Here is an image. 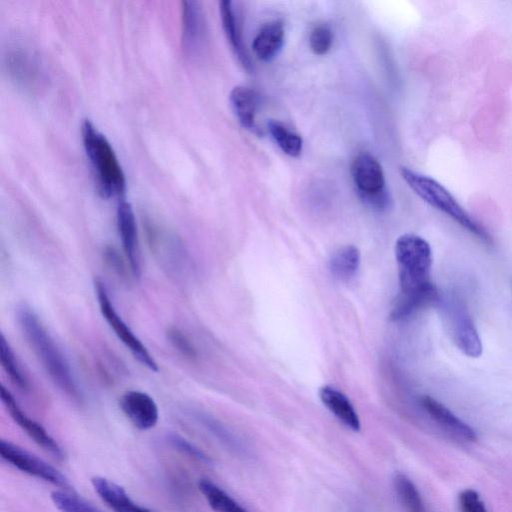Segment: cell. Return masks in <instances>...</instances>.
<instances>
[{
	"label": "cell",
	"mask_w": 512,
	"mask_h": 512,
	"mask_svg": "<svg viewBox=\"0 0 512 512\" xmlns=\"http://www.w3.org/2000/svg\"><path fill=\"white\" fill-rule=\"evenodd\" d=\"M436 306L454 345L468 357H480L483 352L482 341L463 300L454 293H448L440 296Z\"/></svg>",
	"instance_id": "5b68a950"
},
{
	"label": "cell",
	"mask_w": 512,
	"mask_h": 512,
	"mask_svg": "<svg viewBox=\"0 0 512 512\" xmlns=\"http://www.w3.org/2000/svg\"><path fill=\"white\" fill-rule=\"evenodd\" d=\"M166 441L172 448L191 459L203 463H210L211 461L209 456L205 454L199 447L177 433L167 434Z\"/></svg>",
	"instance_id": "4316f807"
},
{
	"label": "cell",
	"mask_w": 512,
	"mask_h": 512,
	"mask_svg": "<svg viewBox=\"0 0 512 512\" xmlns=\"http://www.w3.org/2000/svg\"><path fill=\"white\" fill-rule=\"evenodd\" d=\"M0 360L2 368L13 385L19 390L27 392L30 387L29 381L4 334L0 336Z\"/></svg>",
	"instance_id": "cb8c5ba5"
},
{
	"label": "cell",
	"mask_w": 512,
	"mask_h": 512,
	"mask_svg": "<svg viewBox=\"0 0 512 512\" xmlns=\"http://www.w3.org/2000/svg\"><path fill=\"white\" fill-rule=\"evenodd\" d=\"M103 256L106 264L116 273L119 277H126V265L119 254V251L113 246H106L103 251Z\"/></svg>",
	"instance_id": "4dcf8cb0"
},
{
	"label": "cell",
	"mask_w": 512,
	"mask_h": 512,
	"mask_svg": "<svg viewBox=\"0 0 512 512\" xmlns=\"http://www.w3.org/2000/svg\"><path fill=\"white\" fill-rule=\"evenodd\" d=\"M351 175L358 192L368 204L378 209L387 206L385 177L376 158L368 153L358 154L352 161Z\"/></svg>",
	"instance_id": "52a82bcc"
},
{
	"label": "cell",
	"mask_w": 512,
	"mask_h": 512,
	"mask_svg": "<svg viewBox=\"0 0 512 512\" xmlns=\"http://www.w3.org/2000/svg\"><path fill=\"white\" fill-rule=\"evenodd\" d=\"M167 339L172 347L183 357L194 361L198 357L196 347L190 338L177 327H170L166 332Z\"/></svg>",
	"instance_id": "83f0119b"
},
{
	"label": "cell",
	"mask_w": 512,
	"mask_h": 512,
	"mask_svg": "<svg viewBox=\"0 0 512 512\" xmlns=\"http://www.w3.org/2000/svg\"><path fill=\"white\" fill-rule=\"evenodd\" d=\"M400 174L410 189L430 206L443 212L469 233L490 243L487 231L459 204L451 192L434 178L400 167Z\"/></svg>",
	"instance_id": "277c9868"
},
{
	"label": "cell",
	"mask_w": 512,
	"mask_h": 512,
	"mask_svg": "<svg viewBox=\"0 0 512 512\" xmlns=\"http://www.w3.org/2000/svg\"><path fill=\"white\" fill-rule=\"evenodd\" d=\"M230 102L240 124L250 131H255L260 104L256 91L246 86H235L230 92Z\"/></svg>",
	"instance_id": "e0dca14e"
},
{
	"label": "cell",
	"mask_w": 512,
	"mask_h": 512,
	"mask_svg": "<svg viewBox=\"0 0 512 512\" xmlns=\"http://www.w3.org/2000/svg\"><path fill=\"white\" fill-rule=\"evenodd\" d=\"M219 10L225 35L240 62L248 68V56L243 45L241 29L233 2L228 0L220 1Z\"/></svg>",
	"instance_id": "ffe728a7"
},
{
	"label": "cell",
	"mask_w": 512,
	"mask_h": 512,
	"mask_svg": "<svg viewBox=\"0 0 512 512\" xmlns=\"http://www.w3.org/2000/svg\"><path fill=\"white\" fill-rule=\"evenodd\" d=\"M181 20L183 51L187 56L196 57L203 49L206 36L205 19L200 3L183 1Z\"/></svg>",
	"instance_id": "7c38bea8"
},
{
	"label": "cell",
	"mask_w": 512,
	"mask_h": 512,
	"mask_svg": "<svg viewBox=\"0 0 512 512\" xmlns=\"http://www.w3.org/2000/svg\"><path fill=\"white\" fill-rule=\"evenodd\" d=\"M119 404L125 416L139 430H149L158 422V406L155 400L143 391H126L121 396Z\"/></svg>",
	"instance_id": "4fadbf2b"
},
{
	"label": "cell",
	"mask_w": 512,
	"mask_h": 512,
	"mask_svg": "<svg viewBox=\"0 0 512 512\" xmlns=\"http://www.w3.org/2000/svg\"><path fill=\"white\" fill-rule=\"evenodd\" d=\"M6 57L9 74L18 84L29 87L35 83L37 62L28 50L16 46L8 51Z\"/></svg>",
	"instance_id": "d6986e66"
},
{
	"label": "cell",
	"mask_w": 512,
	"mask_h": 512,
	"mask_svg": "<svg viewBox=\"0 0 512 512\" xmlns=\"http://www.w3.org/2000/svg\"><path fill=\"white\" fill-rule=\"evenodd\" d=\"M284 35V27L280 21L264 24L252 43L255 55L264 62L274 59L283 46Z\"/></svg>",
	"instance_id": "ac0fdd59"
},
{
	"label": "cell",
	"mask_w": 512,
	"mask_h": 512,
	"mask_svg": "<svg viewBox=\"0 0 512 512\" xmlns=\"http://www.w3.org/2000/svg\"><path fill=\"white\" fill-rule=\"evenodd\" d=\"M267 126L272 138L285 154L292 157L300 155L303 141L297 133L276 120H270Z\"/></svg>",
	"instance_id": "d4e9b609"
},
{
	"label": "cell",
	"mask_w": 512,
	"mask_h": 512,
	"mask_svg": "<svg viewBox=\"0 0 512 512\" xmlns=\"http://www.w3.org/2000/svg\"><path fill=\"white\" fill-rule=\"evenodd\" d=\"M1 401L13 421L34 441L42 450L55 459L62 461L65 453L59 443L37 421L29 417L19 406L12 393L4 386L0 387Z\"/></svg>",
	"instance_id": "9c48e42d"
},
{
	"label": "cell",
	"mask_w": 512,
	"mask_h": 512,
	"mask_svg": "<svg viewBox=\"0 0 512 512\" xmlns=\"http://www.w3.org/2000/svg\"><path fill=\"white\" fill-rule=\"evenodd\" d=\"M198 489L214 512H247L238 502L213 481L202 478Z\"/></svg>",
	"instance_id": "7402d4cb"
},
{
	"label": "cell",
	"mask_w": 512,
	"mask_h": 512,
	"mask_svg": "<svg viewBox=\"0 0 512 512\" xmlns=\"http://www.w3.org/2000/svg\"><path fill=\"white\" fill-rule=\"evenodd\" d=\"M51 500L61 512H102L80 496L67 490L53 491Z\"/></svg>",
	"instance_id": "484cf974"
},
{
	"label": "cell",
	"mask_w": 512,
	"mask_h": 512,
	"mask_svg": "<svg viewBox=\"0 0 512 512\" xmlns=\"http://www.w3.org/2000/svg\"><path fill=\"white\" fill-rule=\"evenodd\" d=\"M319 398L342 424L355 432L360 430L358 414L344 393L335 387L325 385L319 389Z\"/></svg>",
	"instance_id": "2e32d148"
},
{
	"label": "cell",
	"mask_w": 512,
	"mask_h": 512,
	"mask_svg": "<svg viewBox=\"0 0 512 512\" xmlns=\"http://www.w3.org/2000/svg\"><path fill=\"white\" fill-rule=\"evenodd\" d=\"M360 259L358 248L347 245L332 254L329 260V269L338 280L349 281L357 274Z\"/></svg>",
	"instance_id": "44dd1931"
},
{
	"label": "cell",
	"mask_w": 512,
	"mask_h": 512,
	"mask_svg": "<svg viewBox=\"0 0 512 512\" xmlns=\"http://www.w3.org/2000/svg\"><path fill=\"white\" fill-rule=\"evenodd\" d=\"M17 321L21 331L52 382L67 397L82 402V392L71 366L31 306L21 303L17 309Z\"/></svg>",
	"instance_id": "7a4b0ae2"
},
{
	"label": "cell",
	"mask_w": 512,
	"mask_h": 512,
	"mask_svg": "<svg viewBox=\"0 0 512 512\" xmlns=\"http://www.w3.org/2000/svg\"><path fill=\"white\" fill-rule=\"evenodd\" d=\"M400 295L391 312L393 320H402L421 308L436 305L440 293L430 280L432 249L421 236L407 233L395 243Z\"/></svg>",
	"instance_id": "6da1fadb"
},
{
	"label": "cell",
	"mask_w": 512,
	"mask_h": 512,
	"mask_svg": "<svg viewBox=\"0 0 512 512\" xmlns=\"http://www.w3.org/2000/svg\"><path fill=\"white\" fill-rule=\"evenodd\" d=\"M397 497L406 512H428L423 499L412 480L402 473L393 478Z\"/></svg>",
	"instance_id": "603a6c76"
},
{
	"label": "cell",
	"mask_w": 512,
	"mask_h": 512,
	"mask_svg": "<svg viewBox=\"0 0 512 512\" xmlns=\"http://www.w3.org/2000/svg\"><path fill=\"white\" fill-rule=\"evenodd\" d=\"M81 138L102 194L122 196L126 189L125 174L108 139L89 119L81 123Z\"/></svg>",
	"instance_id": "3957f363"
},
{
	"label": "cell",
	"mask_w": 512,
	"mask_h": 512,
	"mask_svg": "<svg viewBox=\"0 0 512 512\" xmlns=\"http://www.w3.org/2000/svg\"><path fill=\"white\" fill-rule=\"evenodd\" d=\"M333 35L331 30L324 25L315 27L309 38L310 48L317 55L326 54L332 45Z\"/></svg>",
	"instance_id": "f1b7e54d"
},
{
	"label": "cell",
	"mask_w": 512,
	"mask_h": 512,
	"mask_svg": "<svg viewBox=\"0 0 512 512\" xmlns=\"http://www.w3.org/2000/svg\"><path fill=\"white\" fill-rule=\"evenodd\" d=\"M0 455L4 461L23 473L63 490L69 491L71 489L70 482L57 468L10 441L0 440Z\"/></svg>",
	"instance_id": "ba28073f"
},
{
	"label": "cell",
	"mask_w": 512,
	"mask_h": 512,
	"mask_svg": "<svg viewBox=\"0 0 512 512\" xmlns=\"http://www.w3.org/2000/svg\"><path fill=\"white\" fill-rule=\"evenodd\" d=\"M94 285L100 311L109 327L135 359L149 370L158 371L157 362L152 354L116 311L104 283L97 278Z\"/></svg>",
	"instance_id": "8992f818"
},
{
	"label": "cell",
	"mask_w": 512,
	"mask_h": 512,
	"mask_svg": "<svg viewBox=\"0 0 512 512\" xmlns=\"http://www.w3.org/2000/svg\"><path fill=\"white\" fill-rule=\"evenodd\" d=\"M148 239L151 251L168 273L181 276L187 272V252L174 235L167 234L156 227H150Z\"/></svg>",
	"instance_id": "30bf717a"
},
{
	"label": "cell",
	"mask_w": 512,
	"mask_h": 512,
	"mask_svg": "<svg viewBox=\"0 0 512 512\" xmlns=\"http://www.w3.org/2000/svg\"><path fill=\"white\" fill-rule=\"evenodd\" d=\"M420 405L445 432L463 441L473 442L477 440L476 431L436 399L424 395L420 398Z\"/></svg>",
	"instance_id": "5bb4252c"
},
{
	"label": "cell",
	"mask_w": 512,
	"mask_h": 512,
	"mask_svg": "<svg viewBox=\"0 0 512 512\" xmlns=\"http://www.w3.org/2000/svg\"><path fill=\"white\" fill-rule=\"evenodd\" d=\"M91 484L99 498L114 512H153L135 502L121 485L110 479L94 476Z\"/></svg>",
	"instance_id": "9a60e30c"
},
{
	"label": "cell",
	"mask_w": 512,
	"mask_h": 512,
	"mask_svg": "<svg viewBox=\"0 0 512 512\" xmlns=\"http://www.w3.org/2000/svg\"><path fill=\"white\" fill-rule=\"evenodd\" d=\"M117 229L129 269L135 278L141 275V254L138 231L132 205L121 199L116 212Z\"/></svg>",
	"instance_id": "8fae6325"
},
{
	"label": "cell",
	"mask_w": 512,
	"mask_h": 512,
	"mask_svg": "<svg viewBox=\"0 0 512 512\" xmlns=\"http://www.w3.org/2000/svg\"><path fill=\"white\" fill-rule=\"evenodd\" d=\"M460 512H487L479 494L473 489H465L458 497Z\"/></svg>",
	"instance_id": "f546056e"
}]
</instances>
